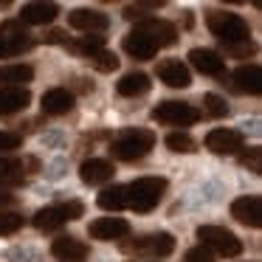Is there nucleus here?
I'll use <instances>...</instances> for the list:
<instances>
[{
	"label": "nucleus",
	"mask_w": 262,
	"mask_h": 262,
	"mask_svg": "<svg viewBox=\"0 0 262 262\" xmlns=\"http://www.w3.org/2000/svg\"><path fill=\"white\" fill-rule=\"evenodd\" d=\"M88 62H91V68L99 71V74H113V71L119 68V57H116L113 51H107V48L93 54V57H88Z\"/></svg>",
	"instance_id": "nucleus-27"
},
{
	"label": "nucleus",
	"mask_w": 262,
	"mask_h": 262,
	"mask_svg": "<svg viewBox=\"0 0 262 262\" xmlns=\"http://www.w3.org/2000/svg\"><path fill=\"white\" fill-rule=\"evenodd\" d=\"M127 209L147 214L161 203L166 192V178H136L133 183H127Z\"/></svg>",
	"instance_id": "nucleus-1"
},
{
	"label": "nucleus",
	"mask_w": 262,
	"mask_h": 262,
	"mask_svg": "<svg viewBox=\"0 0 262 262\" xmlns=\"http://www.w3.org/2000/svg\"><path fill=\"white\" fill-rule=\"evenodd\" d=\"M51 254L62 262H82L88 256V245L76 237H57L51 243Z\"/></svg>",
	"instance_id": "nucleus-21"
},
{
	"label": "nucleus",
	"mask_w": 262,
	"mask_h": 262,
	"mask_svg": "<svg viewBox=\"0 0 262 262\" xmlns=\"http://www.w3.org/2000/svg\"><path fill=\"white\" fill-rule=\"evenodd\" d=\"M234 82V91L237 93H248V96H259L262 91V74H259V65H239L237 71L231 74Z\"/></svg>",
	"instance_id": "nucleus-16"
},
{
	"label": "nucleus",
	"mask_w": 262,
	"mask_h": 262,
	"mask_svg": "<svg viewBox=\"0 0 262 262\" xmlns=\"http://www.w3.org/2000/svg\"><path fill=\"white\" fill-rule=\"evenodd\" d=\"M158 79L169 88H189L192 85V74L181 59H161L158 62Z\"/></svg>",
	"instance_id": "nucleus-17"
},
{
	"label": "nucleus",
	"mask_w": 262,
	"mask_h": 262,
	"mask_svg": "<svg viewBox=\"0 0 262 262\" xmlns=\"http://www.w3.org/2000/svg\"><path fill=\"white\" fill-rule=\"evenodd\" d=\"M189 62H192V68L200 71L203 76H217V79L226 76V59L217 51H211V48H192V51H189Z\"/></svg>",
	"instance_id": "nucleus-10"
},
{
	"label": "nucleus",
	"mask_w": 262,
	"mask_h": 262,
	"mask_svg": "<svg viewBox=\"0 0 262 262\" xmlns=\"http://www.w3.org/2000/svg\"><path fill=\"white\" fill-rule=\"evenodd\" d=\"M20 144H23L20 133H0V155L12 152V149H20Z\"/></svg>",
	"instance_id": "nucleus-33"
},
{
	"label": "nucleus",
	"mask_w": 262,
	"mask_h": 262,
	"mask_svg": "<svg viewBox=\"0 0 262 262\" xmlns=\"http://www.w3.org/2000/svg\"><path fill=\"white\" fill-rule=\"evenodd\" d=\"M121 48H124V54H127V57H133L136 62H147V59H152L155 54H158V46H155L147 34H141V31H136V29L124 37Z\"/></svg>",
	"instance_id": "nucleus-15"
},
{
	"label": "nucleus",
	"mask_w": 262,
	"mask_h": 262,
	"mask_svg": "<svg viewBox=\"0 0 262 262\" xmlns=\"http://www.w3.org/2000/svg\"><path fill=\"white\" fill-rule=\"evenodd\" d=\"M46 42H54V46H68V34H65V31H48Z\"/></svg>",
	"instance_id": "nucleus-36"
},
{
	"label": "nucleus",
	"mask_w": 262,
	"mask_h": 262,
	"mask_svg": "<svg viewBox=\"0 0 262 262\" xmlns=\"http://www.w3.org/2000/svg\"><path fill=\"white\" fill-rule=\"evenodd\" d=\"M136 31L147 34L149 40L155 42L158 48H169L178 42V29L169 23V20H158V17H144L141 23L136 26Z\"/></svg>",
	"instance_id": "nucleus-8"
},
{
	"label": "nucleus",
	"mask_w": 262,
	"mask_h": 262,
	"mask_svg": "<svg viewBox=\"0 0 262 262\" xmlns=\"http://www.w3.org/2000/svg\"><path fill=\"white\" fill-rule=\"evenodd\" d=\"M166 147L172 149V152H181V155H186V152H194V149H198V141H194L192 136H189V133H169V136H166Z\"/></svg>",
	"instance_id": "nucleus-28"
},
{
	"label": "nucleus",
	"mask_w": 262,
	"mask_h": 262,
	"mask_svg": "<svg viewBox=\"0 0 262 262\" xmlns=\"http://www.w3.org/2000/svg\"><path fill=\"white\" fill-rule=\"evenodd\" d=\"M152 88V82H149L147 74H141V71H133V74H124L119 82H116V91H119V96H127V99H136V96H144V93Z\"/></svg>",
	"instance_id": "nucleus-22"
},
{
	"label": "nucleus",
	"mask_w": 262,
	"mask_h": 262,
	"mask_svg": "<svg viewBox=\"0 0 262 262\" xmlns=\"http://www.w3.org/2000/svg\"><path fill=\"white\" fill-rule=\"evenodd\" d=\"M119 248L124 254L164 259V256H169L175 251V237L169 231H155V234H144V237H136V239H124V243H119Z\"/></svg>",
	"instance_id": "nucleus-3"
},
{
	"label": "nucleus",
	"mask_w": 262,
	"mask_h": 262,
	"mask_svg": "<svg viewBox=\"0 0 262 262\" xmlns=\"http://www.w3.org/2000/svg\"><path fill=\"white\" fill-rule=\"evenodd\" d=\"M113 175H116L113 164L104 158H88L79 166V178L85 186H104V183L113 181Z\"/></svg>",
	"instance_id": "nucleus-14"
},
{
	"label": "nucleus",
	"mask_w": 262,
	"mask_h": 262,
	"mask_svg": "<svg viewBox=\"0 0 262 262\" xmlns=\"http://www.w3.org/2000/svg\"><path fill=\"white\" fill-rule=\"evenodd\" d=\"M164 6V3H155V0H149V3H130V6H124V17L127 20H144V14L147 12H158V9Z\"/></svg>",
	"instance_id": "nucleus-31"
},
{
	"label": "nucleus",
	"mask_w": 262,
	"mask_h": 262,
	"mask_svg": "<svg viewBox=\"0 0 262 262\" xmlns=\"http://www.w3.org/2000/svg\"><path fill=\"white\" fill-rule=\"evenodd\" d=\"M26 217L20 211H0V237H9V234H17L23 228Z\"/></svg>",
	"instance_id": "nucleus-29"
},
{
	"label": "nucleus",
	"mask_w": 262,
	"mask_h": 262,
	"mask_svg": "<svg viewBox=\"0 0 262 262\" xmlns=\"http://www.w3.org/2000/svg\"><path fill=\"white\" fill-rule=\"evenodd\" d=\"M152 119L169 127H189L200 119V110L186 102H161L158 107H152Z\"/></svg>",
	"instance_id": "nucleus-7"
},
{
	"label": "nucleus",
	"mask_w": 262,
	"mask_h": 262,
	"mask_svg": "<svg viewBox=\"0 0 262 262\" xmlns=\"http://www.w3.org/2000/svg\"><path fill=\"white\" fill-rule=\"evenodd\" d=\"M42 113L46 116H65L74 110V93L65 91V88H51V91L42 93Z\"/></svg>",
	"instance_id": "nucleus-18"
},
{
	"label": "nucleus",
	"mask_w": 262,
	"mask_h": 262,
	"mask_svg": "<svg viewBox=\"0 0 262 262\" xmlns=\"http://www.w3.org/2000/svg\"><path fill=\"white\" fill-rule=\"evenodd\" d=\"M231 217L243 226L259 228L262 226V200L259 194H245V198H237L231 203Z\"/></svg>",
	"instance_id": "nucleus-12"
},
{
	"label": "nucleus",
	"mask_w": 262,
	"mask_h": 262,
	"mask_svg": "<svg viewBox=\"0 0 262 262\" xmlns=\"http://www.w3.org/2000/svg\"><path fill=\"white\" fill-rule=\"evenodd\" d=\"M206 26L209 31L223 42V46H239L251 42V29L239 14L231 12H206Z\"/></svg>",
	"instance_id": "nucleus-2"
},
{
	"label": "nucleus",
	"mask_w": 262,
	"mask_h": 262,
	"mask_svg": "<svg viewBox=\"0 0 262 262\" xmlns=\"http://www.w3.org/2000/svg\"><path fill=\"white\" fill-rule=\"evenodd\" d=\"M23 183V161L0 155V186H17Z\"/></svg>",
	"instance_id": "nucleus-25"
},
{
	"label": "nucleus",
	"mask_w": 262,
	"mask_h": 262,
	"mask_svg": "<svg viewBox=\"0 0 262 262\" xmlns=\"http://www.w3.org/2000/svg\"><path fill=\"white\" fill-rule=\"evenodd\" d=\"M228 54H234V57H248V54H254V42H239V46H226Z\"/></svg>",
	"instance_id": "nucleus-35"
},
{
	"label": "nucleus",
	"mask_w": 262,
	"mask_h": 262,
	"mask_svg": "<svg viewBox=\"0 0 262 262\" xmlns=\"http://www.w3.org/2000/svg\"><path fill=\"white\" fill-rule=\"evenodd\" d=\"M68 48L74 54H82V57H93V54L104 51V37L102 34H85V37H79V40H74V42L68 40Z\"/></svg>",
	"instance_id": "nucleus-26"
},
{
	"label": "nucleus",
	"mask_w": 262,
	"mask_h": 262,
	"mask_svg": "<svg viewBox=\"0 0 262 262\" xmlns=\"http://www.w3.org/2000/svg\"><path fill=\"white\" fill-rule=\"evenodd\" d=\"M34 79L31 65H0V88H26Z\"/></svg>",
	"instance_id": "nucleus-23"
},
{
	"label": "nucleus",
	"mask_w": 262,
	"mask_h": 262,
	"mask_svg": "<svg viewBox=\"0 0 262 262\" xmlns=\"http://www.w3.org/2000/svg\"><path fill=\"white\" fill-rule=\"evenodd\" d=\"M14 203V194L6 192V189H0V211H3V206H12Z\"/></svg>",
	"instance_id": "nucleus-37"
},
{
	"label": "nucleus",
	"mask_w": 262,
	"mask_h": 262,
	"mask_svg": "<svg viewBox=\"0 0 262 262\" xmlns=\"http://www.w3.org/2000/svg\"><path fill=\"white\" fill-rule=\"evenodd\" d=\"M59 14V6L57 3H26L23 12H20V23H29V26H46V23H54Z\"/></svg>",
	"instance_id": "nucleus-19"
},
{
	"label": "nucleus",
	"mask_w": 262,
	"mask_h": 262,
	"mask_svg": "<svg viewBox=\"0 0 262 262\" xmlns=\"http://www.w3.org/2000/svg\"><path fill=\"white\" fill-rule=\"evenodd\" d=\"M198 239H200L203 248L214 251V254H220V256H239L243 254L239 237L234 231H228V228H223V226H200Z\"/></svg>",
	"instance_id": "nucleus-6"
},
{
	"label": "nucleus",
	"mask_w": 262,
	"mask_h": 262,
	"mask_svg": "<svg viewBox=\"0 0 262 262\" xmlns=\"http://www.w3.org/2000/svg\"><path fill=\"white\" fill-rule=\"evenodd\" d=\"M203 110H206V116H211V119H223V116H228L226 99L217 96V93H206L203 96Z\"/></svg>",
	"instance_id": "nucleus-30"
},
{
	"label": "nucleus",
	"mask_w": 262,
	"mask_h": 262,
	"mask_svg": "<svg viewBox=\"0 0 262 262\" xmlns=\"http://www.w3.org/2000/svg\"><path fill=\"white\" fill-rule=\"evenodd\" d=\"M183 262H214V254L209 248H203V245H194V248H189L183 254Z\"/></svg>",
	"instance_id": "nucleus-34"
},
{
	"label": "nucleus",
	"mask_w": 262,
	"mask_h": 262,
	"mask_svg": "<svg viewBox=\"0 0 262 262\" xmlns=\"http://www.w3.org/2000/svg\"><path fill=\"white\" fill-rule=\"evenodd\" d=\"M239 164L248 166L254 175H259V172H262V149H259V147H251L248 152L239 155Z\"/></svg>",
	"instance_id": "nucleus-32"
},
{
	"label": "nucleus",
	"mask_w": 262,
	"mask_h": 262,
	"mask_svg": "<svg viewBox=\"0 0 262 262\" xmlns=\"http://www.w3.org/2000/svg\"><path fill=\"white\" fill-rule=\"evenodd\" d=\"M206 149H211L214 155H234L243 149V136L228 127H217L206 136Z\"/></svg>",
	"instance_id": "nucleus-13"
},
{
	"label": "nucleus",
	"mask_w": 262,
	"mask_h": 262,
	"mask_svg": "<svg viewBox=\"0 0 262 262\" xmlns=\"http://www.w3.org/2000/svg\"><path fill=\"white\" fill-rule=\"evenodd\" d=\"M31 104L29 88H0V116L20 113Z\"/></svg>",
	"instance_id": "nucleus-20"
},
{
	"label": "nucleus",
	"mask_w": 262,
	"mask_h": 262,
	"mask_svg": "<svg viewBox=\"0 0 262 262\" xmlns=\"http://www.w3.org/2000/svg\"><path fill=\"white\" fill-rule=\"evenodd\" d=\"M88 234L91 239H102V243H110V239H121L130 234V223L124 217H99L88 226Z\"/></svg>",
	"instance_id": "nucleus-11"
},
{
	"label": "nucleus",
	"mask_w": 262,
	"mask_h": 262,
	"mask_svg": "<svg viewBox=\"0 0 262 262\" xmlns=\"http://www.w3.org/2000/svg\"><path fill=\"white\" fill-rule=\"evenodd\" d=\"M82 214H85V206H82L79 200H68V203L40 209L31 217V223H34V228H40V231H57L59 226H65V223H71V220H79Z\"/></svg>",
	"instance_id": "nucleus-5"
},
{
	"label": "nucleus",
	"mask_w": 262,
	"mask_h": 262,
	"mask_svg": "<svg viewBox=\"0 0 262 262\" xmlns=\"http://www.w3.org/2000/svg\"><path fill=\"white\" fill-rule=\"evenodd\" d=\"M96 203H99V209H104V211H121V209H127V189L124 186H107V189H102V192H99V198H96Z\"/></svg>",
	"instance_id": "nucleus-24"
},
{
	"label": "nucleus",
	"mask_w": 262,
	"mask_h": 262,
	"mask_svg": "<svg viewBox=\"0 0 262 262\" xmlns=\"http://www.w3.org/2000/svg\"><path fill=\"white\" fill-rule=\"evenodd\" d=\"M68 26L76 31H85V34H102V31H107L110 17L96 9H74L68 14Z\"/></svg>",
	"instance_id": "nucleus-9"
},
{
	"label": "nucleus",
	"mask_w": 262,
	"mask_h": 262,
	"mask_svg": "<svg viewBox=\"0 0 262 262\" xmlns=\"http://www.w3.org/2000/svg\"><path fill=\"white\" fill-rule=\"evenodd\" d=\"M155 147V133L152 130H124L113 144H110V155L119 161H138Z\"/></svg>",
	"instance_id": "nucleus-4"
}]
</instances>
